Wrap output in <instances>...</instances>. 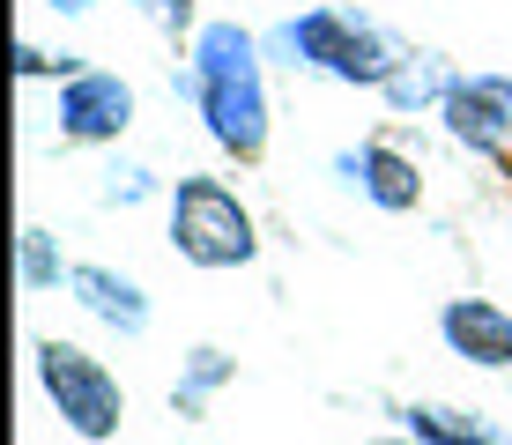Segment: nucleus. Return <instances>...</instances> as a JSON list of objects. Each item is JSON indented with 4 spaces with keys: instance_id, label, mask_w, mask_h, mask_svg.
<instances>
[{
    "instance_id": "nucleus-1",
    "label": "nucleus",
    "mask_w": 512,
    "mask_h": 445,
    "mask_svg": "<svg viewBox=\"0 0 512 445\" xmlns=\"http://www.w3.org/2000/svg\"><path fill=\"white\" fill-rule=\"evenodd\" d=\"M260 45L245 23H201L186 45V75L171 82L179 97L201 112L208 141H216L223 156H238V164H260L268 156V60H260Z\"/></svg>"
},
{
    "instance_id": "nucleus-2",
    "label": "nucleus",
    "mask_w": 512,
    "mask_h": 445,
    "mask_svg": "<svg viewBox=\"0 0 512 445\" xmlns=\"http://www.w3.org/2000/svg\"><path fill=\"white\" fill-rule=\"evenodd\" d=\"M260 45H268L282 67L327 75L342 89H386V75H394L401 52H409V45L386 38L372 15H349V8H305V15H290V23H275Z\"/></svg>"
},
{
    "instance_id": "nucleus-3",
    "label": "nucleus",
    "mask_w": 512,
    "mask_h": 445,
    "mask_svg": "<svg viewBox=\"0 0 512 445\" xmlns=\"http://www.w3.org/2000/svg\"><path fill=\"white\" fill-rule=\"evenodd\" d=\"M164 230H171V253L201 275H223V267H253L260 260V223L253 208L238 201L231 178L216 171H193L164 193Z\"/></svg>"
},
{
    "instance_id": "nucleus-4",
    "label": "nucleus",
    "mask_w": 512,
    "mask_h": 445,
    "mask_svg": "<svg viewBox=\"0 0 512 445\" xmlns=\"http://www.w3.org/2000/svg\"><path fill=\"white\" fill-rule=\"evenodd\" d=\"M30 379H38L45 408L82 445L119 438V423H127V386H119V371L104 364V356H90L82 342H60V334H38V342H30Z\"/></svg>"
},
{
    "instance_id": "nucleus-5",
    "label": "nucleus",
    "mask_w": 512,
    "mask_h": 445,
    "mask_svg": "<svg viewBox=\"0 0 512 445\" xmlns=\"http://www.w3.org/2000/svg\"><path fill=\"white\" fill-rule=\"evenodd\" d=\"M52 127L75 149H112L119 134L134 127V82L112 75V67H82L52 89Z\"/></svg>"
},
{
    "instance_id": "nucleus-6",
    "label": "nucleus",
    "mask_w": 512,
    "mask_h": 445,
    "mask_svg": "<svg viewBox=\"0 0 512 445\" xmlns=\"http://www.w3.org/2000/svg\"><path fill=\"white\" fill-rule=\"evenodd\" d=\"M438 127H446L453 149L483 156V164H498L512 156V75H461L453 82V97L438 104Z\"/></svg>"
},
{
    "instance_id": "nucleus-7",
    "label": "nucleus",
    "mask_w": 512,
    "mask_h": 445,
    "mask_svg": "<svg viewBox=\"0 0 512 445\" xmlns=\"http://www.w3.org/2000/svg\"><path fill=\"white\" fill-rule=\"evenodd\" d=\"M334 171H342L349 186L379 208V216H409V208H423V164H416L409 149H394V141L342 149V156H334Z\"/></svg>"
},
{
    "instance_id": "nucleus-8",
    "label": "nucleus",
    "mask_w": 512,
    "mask_h": 445,
    "mask_svg": "<svg viewBox=\"0 0 512 445\" xmlns=\"http://www.w3.org/2000/svg\"><path fill=\"white\" fill-rule=\"evenodd\" d=\"M438 334H446V349L461 356V364H475V371H512V312L498 305V297H446Z\"/></svg>"
},
{
    "instance_id": "nucleus-9",
    "label": "nucleus",
    "mask_w": 512,
    "mask_h": 445,
    "mask_svg": "<svg viewBox=\"0 0 512 445\" xmlns=\"http://www.w3.org/2000/svg\"><path fill=\"white\" fill-rule=\"evenodd\" d=\"M67 297H75L82 312L97 319V327H112V334H149V319H156V305H149V290H141L134 275H119V267H104V260H75V282H67Z\"/></svg>"
},
{
    "instance_id": "nucleus-10",
    "label": "nucleus",
    "mask_w": 512,
    "mask_h": 445,
    "mask_svg": "<svg viewBox=\"0 0 512 445\" xmlns=\"http://www.w3.org/2000/svg\"><path fill=\"white\" fill-rule=\"evenodd\" d=\"M401 431L423 445H512L483 408H453V401H409L401 408Z\"/></svg>"
},
{
    "instance_id": "nucleus-11",
    "label": "nucleus",
    "mask_w": 512,
    "mask_h": 445,
    "mask_svg": "<svg viewBox=\"0 0 512 445\" xmlns=\"http://www.w3.org/2000/svg\"><path fill=\"white\" fill-rule=\"evenodd\" d=\"M453 82H461V67H446L438 52H401V67L386 75L379 97L394 104L401 119H416V112H438V104L453 97Z\"/></svg>"
},
{
    "instance_id": "nucleus-12",
    "label": "nucleus",
    "mask_w": 512,
    "mask_h": 445,
    "mask_svg": "<svg viewBox=\"0 0 512 445\" xmlns=\"http://www.w3.org/2000/svg\"><path fill=\"white\" fill-rule=\"evenodd\" d=\"M231 379H238V356H231V349H216V342L186 349L179 379H171V408H179L186 423H201V416H208V401H216Z\"/></svg>"
},
{
    "instance_id": "nucleus-13",
    "label": "nucleus",
    "mask_w": 512,
    "mask_h": 445,
    "mask_svg": "<svg viewBox=\"0 0 512 445\" xmlns=\"http://www.w3.org/2000/svg\"><path fill=\"white\" fill-rule=\"evenodd\" d=\"M15 282H23L30 297L67 290V282H75V260L60 253V238H52L45 223H23V238H15Z\"/></svg>"
},
{
    "instance_id": "nucleus-14",
    "label": "nucleus",
    "mask_w": 512,
    "mask_h": 445,
    "mask_svg": "<svg viewBox=\"0 0 512 445\" xmlns=\"http://www.w3.org/2000/svg\"><path fill=\"white\" fill-rule=\"evenodd\" d=\"M104 201H112V208L156 201V171H149V164H112V171H104Z\"/></svg>"
},
{
    "instance_id": "nucleus-15",
    "label": "nucleus",
    "mask_w": 512,
    "mask_h": 445,
    "mask_svg": "<svg viewBox=\"0 0 512 445\" xmlns=\"http://www.w3.org/2000/svg\"><path fill=\"white\" fill-rule=\"evenodd\" d=\"M15 75H23V82H67V75H82V60H75V52H45V45H15Z\"/></svg>"
},
{
    "instance_id": "nucleus-16",
    "label": "nucleus",
    "mask_w": 512,
    "mask_h": 445,
    "mask_svg": "<svg viewBox=\"0 0 512 445\" xmlns=\"http://www.w3.org/2000/svg\"><path fill=\"white\" fill-rule=\"evenodd\" d=\"M127 8L149 15L164 38H193V30H201V23H193V0H127Z\"/></svg>"
},
{
    "instance_id": "nucleus-17",
    "label": "nucleus",
    "mask_w": 512,
    "mask_h": 445,
    "mask_svg": "<svg viewBox=\"0 0 512 445\" xmlns=\"http://www.w3.org/2000/svg\"><path fill=\"white\" fill-rule=\"evenodd\" d=\"M38 8H45V15H90L97 0H38Z\"/></svg>"
},
{
    "instance_id": "nucleus-18",
    "label": "nucleus",
    "mask_w": 512,
    "mask_h": 445,
    "mask_svg": "<svg viewBox=\"0 0 512 445\" xmlns=\"http://www.w3.org/2000/svg\"><path fill=\"white\" fill-rule=\"evenodd\" d=\"M364 445H423V438H409V431H394V438H364Z\"/></svg>"
}]
</instances>
